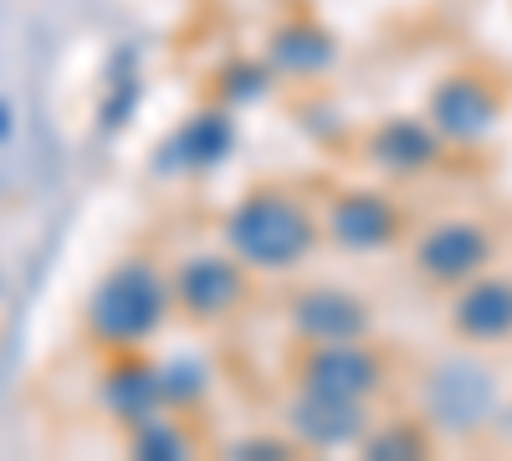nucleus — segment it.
I'll return each mask as SVG.
<instances>
[{
	"mask_svg": "<svg viewBox=\"0 0 512 461\" xmlns=\"http://www.w3.org/2000/svg\"><path fill=\"white\" fill-rule=\"evenodd\" d=\"M231 456H292V441H277V436H251V441H236Z\"/></svg>",
	"mask_w": 512,
	"mask_h": 461,
	"instance_id": "a211bd4d",
	"label": "nucleus"
},
{
	"mask_svg": "<svg viewBox=\"0 0 512 461\" xmlns=\"http://www.w3.org/2000/svg\"><path fill=\"white\" fill-rule=\"evenodd\" d=\"M287 431H292V446L303 451L359 446V436L369 431V410L359 400H328L313 390H297L287 405Z\"/></svg>",
	"mask_w": 512,
	"mask_h": 461,
	"instance_id": "9b49d317",
	"label": "nucleus"
},
{
	"mask_svg": "<svg viewBox=\"0 0 512 461\" xmlns=\"http://www.w3.org/2000/svg\"><path fill=\"white\" fill-rule=\"evenodd\" d=\"M175 313V292H169V272H159L149 257H123L108 267V277L88 292L82 308V333L93 349L128 354L149 349L159 339V328Z\"/></svg>",
	"mask_w": 512,
	"mask_h": 461,
	"instance_id": "f03ea898",
	"label": "nucleus"
},
{
	"mask_svg": "<svg viewBox=\"0 0 512 461\" xmlns=\"http://www.w3.org/2000/svg\"><path fill=\"white\" fill-rule=\"evenodd\" d=\"M226 251L246 267V272H262V277H282L297 272L323 241V221L318 211L287 185H256L246 190L226 221H221Z\"/></svg>",
	"mask_w": 512,
	"mask_h": 461,
	"instance_id": "f257e3e1",
	"label": "nucleus"
},
{
	"mask_svg": "<svg viewBox=\"0 0 512 461\" xmlns=\"http://www.w3.org/2000/svg\"><path fill=\"white\" fill-rule=\"evenodd\" d=\"M451 333L477 349L507 344L512 339V277L477 272L472 282H461L451 298Z\"/></svg>",
	"mask_w": 512,
	"mask_h": 461,
	"instance_id": "9d476101",
	"label": "nucleus"
},
{
	"mask_svg": "<svg viewBox=\"0 0 512 461\" xmlns=\"http://www.w3.org/2000/svg\"><path fill=\"white\" fill-rule=\"evenodd\" d=\"M169 292H175V313L195 323H226L251 303V272L231 251H195L169 272Z\"/></svg>",
	"mask_w": 512,
	"mask_h": 461,
	"instance_id": "20e7f679",
	"label": "nucleus"
},
{
	"mask_svg": "<svg viewBox=\"0 0 512 461\" xmlns=\"http://www.w3.org/2000/svg\"><path fill=\"white\" fill-rule=\"evenodd\" d=\"M159 385H164L169 410H195L210 395V364L195 354H169V359H159Z\"/></svg>",
	"mask_w": 512,
	"mask_h": 461,
	"instance_id": "2eb2a0df",
	"label": "nucleus"
},
{
	"mask_svg": "<svg viewBox=\"0 0 512 461\" xmlns=\"http://www.w3.org/2000/svg\"><path fill=\"white\" fill-rule=\"evenodd\" d=\"M236 129L226 113H195L190 123H180V134L169 139V149H159V164H169V175H205L231 154Z\"/></svg>",
	"mask_w": 512,
	"mask_h": 461,
	"instance_id": "ddd939ff",
	"label": "nucleus"
},
{
	"mask_svg": "<svg viewBox=\"0 0 512 461\" xmlns=\"http://www.w3.org/2000/svg\"><path fill=\"white\" fill-rule=\"evenodd\" d=\"M359 451L364 456H379V461H390V456H431V436H425L420 426L410 421H390V426H379L369 421V431L359 436Z\"/></svg>",
	"mask_w": 512,
	"mask_h": 461,
	"instance_id": "f3484780",
	"label": "nucleus"
},
{
	"mask_svg": "<svg viewBox=\"0 0 512 461\" xmlns=\"http://www.w3.org/2000/svg\"><path fill=\"white\" fill-rule=\"evenodd\" d=\"M287 323L297 344H344V339H369L374 333V308L354 287L338 282H313L287 303Z\"/></svg>",
	"mask_w": 512,
	"mask_h": 461,
	"instance_id": "6e6552de",
	"label": "nucleus"
},
{
	"mask_svg": "<svg viewBox=\"0 0 512 461\" xmlns=\"http://www.w3.org/2000/svg\"><path fill=\"white\" fill-rule=\"evenodd\" d=\"M333 57H338L333 36L323 26H313V21H292L287 31L272 36V62L287 77H318V72L333 67Z\"/></svg>",
	"mask_w": 512,
	"mask_h": 461,
	"instance_id": "4468645a",
	"label": "nucleus"
},
{
	"mask_svg": "<svg viewBox=\"0 0 512 461\" xmlns=\"http://www.w3.org/2000/svg\"><path fill=\"white\" fill-rule=\"evenodd\" d=\"M323 241L344 257H374V251H390L405 236V211L395 195L354 185V190H338L323 211Z\"/></svg>",
	"mask_w": 512,
	"mask_h": 461,
	"instance_id": "7ed1b4c3",
	"label": "nucleus"
},
{
	"mask_svg": "<svg viewBox=\"0 0 512 461\" xmlns=\"http://www.w3.org/2000/svg\"><path fill=\"white\" fill-rule=\"evenodd\" d=\"M497 257V236L482 226V221H436L431 231H420L415 246H410V262L425 282H436V287H461V282H472L477 272H487Z\"/></svg>",
	"mask_w": 512,
	"mask_h": 461,
	"instance_id": "423d86ee",
	"label": "nucleus"
},
{
	"mask_svg": "<svg viewBox=\"0 0 512 461\" xmlns=\"http://www.w3.org/2000/svg\"><path fill=\"white\" fill-rule=\"evenodd\" d=\"M384 354L369 339H344V344H303L297 354V390H313L328 400H359L369 405L384 390Z\"/></svg>",
	"mask_w": 512,
	"mask_h": 461,
	"instance_id": "39448f33",
	"label": "nucleus"
},
{
	"mask_svg": "<svg viewBox=\"0 0 512 461\" xmlns=\"http://www.w3.org/2000/svg\"><path fill=\"white\" fill-rule=\"evenodd\" d=\"M103 410L128 431L149 421V415H164V385H159V359H144V349H128V354H113L108 374H103Z\"/></svg>",
	"mask_w": 512,
	"mask_h": 461,
	"instance_id": "f8f14e48",
	"label": "nucleus"
},
{
	"mask_svg": "<svg viewBox=\"0 0 512 461\" xmlns=\"http://www.w3.org/2000/svg\"><path fill=\"white\" fill-rule=\"evenodd\" d=\"M425 118H431V129L451 149H477L502 123V98L482 72H451L436 82L431 103H425Z\"/></svg>",
	"mask_w": 512,
	"mask_h": 461,
	"instance_id": "0eeeda50",
	"label": "nucleus"
},
{
	"mask_svg": "<svg viewBox=\"0 0 512 461\" xmlns=\"http://www.w3.org/2000/svg\"><path fill=\"white\" fill-rule=\"evenodd\" d=\"M441 154H446V139L431 129V118H410V113L374 123V134L364 139V159L390 180H415L425 170H436Z\"/></svg>",
	"mask_w": 512,
	"mask_h": 461,
	"instance_id": "1a4fd4ad",
	"label": "nucleus"
},
{
	"mask_svg": "<svg viewBox=\"0 0 512 461\" xmlns=\"http://www.w3.org/2000/svg\"><path fill=\"white\" fill-rule=\"evenodd\" d=\"M128 446H134V456H190L195 436L180 421V410H164V415H149V421L128 426Z\"/></svg>",
	"mask_w": 512,
	"mask_h": 461,
	"instance_id": "dca6fc26",
	"label": "nucleus"
}]
</instances>
